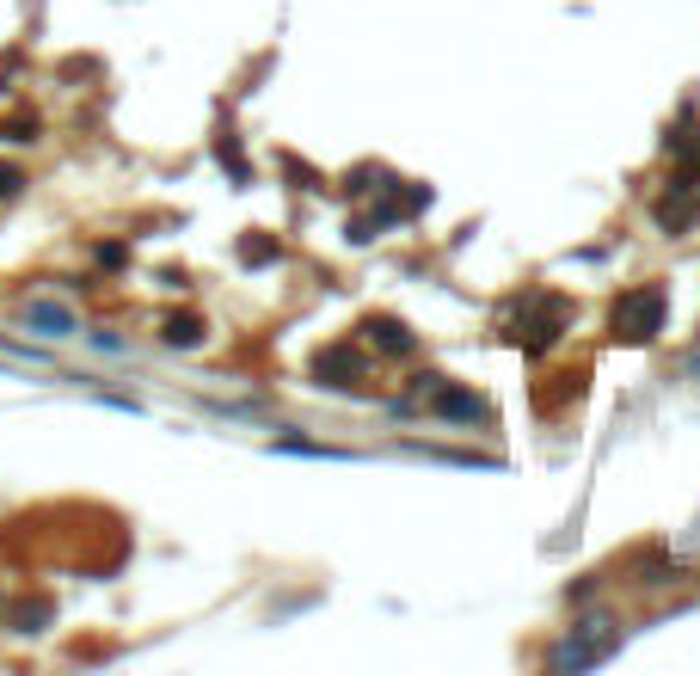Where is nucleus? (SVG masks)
<instances>
[{"label":"nucleus","mask_w":700,"mask_h":676,"mask_svg":"<svg viewBox=\"0 0 700 676\" xmlns=\"http://www.w3.org/2000/svg\"><path fill=\"white\" fill-rule=\"evenodd\" d=\"M657 314H664V296H645V289H633V296L615 308V332H627V339H652L657 332Z\"/></svg>","instance_id":"1"}]
</instances>
